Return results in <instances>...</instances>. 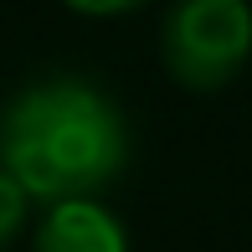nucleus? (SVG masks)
Masks as SVG:
<instances>
[{
    "mask_svg": "<svg viewBox=\"0 0 252 252\" xmlns=\"http://www.w3.org/2000/svg\"><path fill=\"white\" fill-rule=\"evenodd\" d=\"M129 150V119L93 77H36L0 108V170H10L31 201L98 196L124 175Z\"/></svg>",
    "mask_w": 252,
    "mask_h": 252,
    "instance_id": "f257e3e1",
    "label": "nucleus"
},
{
    "mask_svg": "<svg viewBox=\"0 0 252 252\" xmlns=\"http://www.w3.org/2000/svg\"><path fill=\"white\" fill-rule=\"evenodd\" d=\"M26 211H31V196L26 186H21L10 170H0V247L10 242V237L26 226Z\"/></svg>",
    "mask_w": 252,
    "mask_h": 252,
    "instance_id": "20e7f679",
    "label": "nucleus"
},
{
    "mask_svg": "<svg viewBox=\"0 0 252 252\" xmlns=\"http://www.w3.org/2000/svg\"><path fill=\"white\" fill-rule=\"evenodd\" d=\"M252 57L247 0H175L159 26V62L190 93L226 88Z\"/></svg>",
    "mask_w": 252,
    "mask_h": 252,
    "instance_id": "f03ea898",
    "label": "nucleus"
},
{
    "mask_svg": "<svg viewBox=\"0 0 252 252\" xmlns=\"http://www.w3.org/2000/svg\"><path fill=\"white\" fill-rule=\"evenodd\" d=\"M31 252H129V232L98 196L52 201L31 237Z\"/></svg>",
    "mask_w": 252,
    "mask_h": 252,
    "instance_id": "7ed1b4c3",
    "label": "nucleus"
},
{
    "mask_svg": "<svg viewBox=\"0 0 252 252\" xmlns=\"http://www.w3.org/2000/svg\"><path fill=\"white\" fill-rule=\"evenodd\" d=\"M62 5L77 10V16H124V10H139L150 0H62Z\"/></svg>",
    "mask_w": 252,
    "mask_h": 252,
    "instance_id": "39448f33",
    "label": "nucleus"
}]
</instances>
